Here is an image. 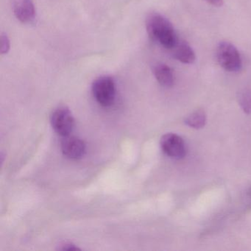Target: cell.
<instances>
[{"label":"cell","instance_id":"obj_1","mask_svg":"<svg viewBox=\"0 0 251 251\" xmlns=\"http://www.w3.org/2000/svg\"><path fill=\"white\" fill-rule=\"evenodd\" d=\"M148 36L167 49H172L177 44L174 27L166 17L158 13H152L146 20Z\"/></svg>","mask_w":251,"mask_h":251},{"label":"cell","instance_id":"obj_2","mask_svg":"<svg viewBox=\"0 0 251 251\" xmlns=\"http://www.w3.org/2000/svg\"><path fill=\"white\" fill-rule=\"evenodd\" d=\"M217 58L220 65L226 71L236 73L242 69V59L239 51L230 42H222L219 44Z\"/></svg>","mask_w":251,"mask_h":251},{"label":"cell","instance_id":"obj_3","mask_svg":"<svg viewBox=\"0 0 251 251\" xmlns=\"http://www.w3.org/2000/svg\"><path fill=\"white\" fill-rule=\"evenodd\" d=\"M92 94L97 102L103 107L111 106L116 98V85L109 76L96 79L92 84Z\"/></svg>","mask_w":251,"mask_h":251},{"label":"cell","instance_id":"obj_4","mask_svg":"<svg viewBox=\"0 0 251 251\" xmlns=\"http://www.w3.org/2000/svg\"><path fill=\"white\" fill-rule=\"evenodd\" d=\"M52 128L60 136H69L74 127L75 120L71 111L67 107L61 106L55 108L50 116Z\"/></svg>","mask_w":251,"mask_h":251},{"label":"cell","instance_id":"obj_5","mask_svg":"<svg viewBox=\"0 0 251 251\" xmlns=\"http://www.w3.org/2000/svg\"><path fill=\"white\" fill-rule=\"evenodd\" d=\"M161 148L166 155L175 159H181L186 155L183 139L175 133H167L161 137Z\"/></svg>","mask_w":251,"mask_h":251},{"label":"cell","instance_id":"obj_6","mask_svg":"<svg viewBox=\"0 0 251 251\" xmlns=\"http://www.w3.org/2000/svg\"><path fill=\"white\" fill-rule=\"evenodd\" d=\"M61 151L67 158L79 159L86 153V144L80 138L69 135L64 136L61 142Z\"/></svg>","mask_w":251,"mask_h":251},{"label":"cell","instance_id":"obj_7","mask_svg":"<svg viewBox=\"0 0 251 251\" xmlns=\"http://www.w3.org/2000/svg\"><path fill=\"white\" fill-rule=\"evenodd\" d=\"M16 18L23 23H29L34 20L36 15L33 0H17L14 5Z\"/></svg>","mask_w":251,"mask_h":251},{"label":"cell","instance_id":"obj_8","mask_svg":"<svg viewBox=\"0 0 251 251\" xmlns=\"http://www.w3.org/2000/svg\"><path fill=\"white\" fill-rule=\"evenodd\" d=\"M153 74L158 83L164 87H172L174 84V74L169 66L164 64H157L154 67Z\"/></svg>","mask_w":251,"mask_h":251},{"label":"cell","instance_id":"obj_9","mask_svg":"<svg viewBox=\"0 0 251 251\" xmlns=\"http://www.w3.org/2000/svg\"><path fill=\"white\" fill-rule=\"evenodd\" d=\"M174 55L176 59L183 64H193L196 59L193 49L186 42H182L176 44Z\"/></svg>","mask_w":251,"mask_h":251},{"label":"cell","instance_id":"obj_10","mask_svg":"<svg viewBox=\"0 0 251 251\" xmlns=\"http://www.w3.org/2000/svg\"><path fill=\"white\" fill-rule=\"evenodd\" d=\"M185 123L189 127L195 129L202 128L206 123V115L202 110H196L187 116L184 120Z\"/></svg>","mask_w":251,"mask_h":251},{"label":"cell","instance_id":"obj_11","mask_svg":"<svg viewBox=\"0 0 251 251\" xmlns=\"http://www.w3.org/2000/svg\"><path fill=\"white\" fill-rule=\"evenodd\" d=\"M238 102L244 112L247 114H251V90L244 89L238 93Z\"/></svg>","mask_w":251,"mask_h":251},{"label":"cell","instance_id":"obj_12","mask_svg":"<svg viewBox=\"0 0 251 251\" xmlns=\"http://www.w3.org/2000/svg\"><path fill=\"white\" fill-rule=\"evenodd\" d=\"M11 48V43H10L9 39L8 36L5 33H2L1 36V54L5 55L8 52Z\"/></svg>","mask_w":251,"mask_h":251},{"label":"cell","instance_id":"obj_13","mask_svg":"<svg viewBox=\"0 0 251 251\" xmlns=\"http://www.w3.org/2000/svg\"><path fill=\"white\" fill-rule=\"evenodd\" d=\"M60 250H62V251H77V250L80 249L77 247H76L75 245H73V244L65 243L61 245V248H60Z\"/></svg>","mask_w":251,"mask_h":251},{"label":"cell","instance_id":"obj_14","mask_svg":"<svg viewBox=\"0 0 251 251\" xmlns=\"http://www.w3.org/2000/svg\"><path fill=\"white\" fill-rule=\"evenodd\" d=\"M205 1L210 5L215 7L223 6V3H224V0H205Z\"/></svg>","mask_w":251,"mask_h":251},{"label":"cell","instance_id":"obj_15","mask_svg":"<svg viewBox=\"0 0 251 251\" xmlns=\"http://www.w3.org/2000/svg\"><path fill=\"white\" fill-rule=\"evenodd\" d=\"M247 197L251 202V186L248 189V192H247Z\"/></svg>","mask_w":251,"mask_h":251}]
</instances>
